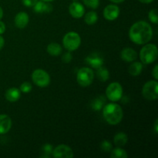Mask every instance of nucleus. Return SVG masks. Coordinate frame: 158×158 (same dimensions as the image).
I'll use <instances>...</instances> for the list:
<instances>
[{
  "label": "nucleus",
  "mask_w": 158,
  "mask_h": 158,
  "mask_svg": "<svg viewBox=\"0 0 158 158\" xmlns=\"http://www.w3.org/2000/svg\"><path fill=\"white\" fill-rule=\"evenodd\" d=\"M120 15V9L116 5H109L106 6L103 11V16L109 21H113L117 19Z\"/></svg>",
  "instance_id": "10"
},
{
  "label": "nucleus",
  "mask_w": 158,
  "mask_h": 158,
  "mask_svg": "<svg viewBox=\"0 0 158 158\" xmlns=\"http://www.w3.org/2000/svg\"><path fill=\"white\" fill-rule=\"evenodd\" d=\"M129 36L131 41L136 44H146L153 36L152 28L144 21L137 22L130 29Z\"/></svg>",
  "instance_id": "1"
},
{
  "label": "nucleus",
  "mask_w": 158,
  "mask_h": 158,
  "mask_svg": "<svg viewBox=\"0 0 158 158\" xmlns=\"http://www.w3.org/2000/svg\"><path fill=\"white\" fill-rule=\"evenodd\" d=\"M110 2H112L114 3H120V2H123L124 0H110Z\"/></svg>",
  "instance_id": "37"
},
{
  "label": "nucleus",
  "mask_w": 158,
  "mask_h": 158,
  "mask_svg": "<svg viewBox=\"0 0 158 158\" xmlns=\"http://www.w3.org/2000/svg\"><path fill=\"white\" fill-rule=\"evenodd\" d=\"M86 61L88 64L90 65L93 68H95V69H98L103 64V57L97 52H94L88 56L86 59Z\"/></svg>",
  "instance_id": "12"
},
{
  "label": "nucleus",
  "mask_w": 158,
  "mask_h": 158,
  "mask_svg": "<svg viewBox=\"0 0 158 158\" xmlns=\"http://www.w3.org/2000/svg\"><path fill=\"white\" fill-rule=\"evenodd\" d=\"M154 132L155 134H157L158 132V120H156L155 123H154Z\"/></svg>",
  "instance_id": "35"
},
{
  "label": "nucleus",
  "mask_w": 158,
  "mask_h": 158,
  "mask_svg": "<svg viewBox=\"0 0 158 158\" xmlns=\"http://www.w3.org/2000/svg\"><path fill=\"white\" fill-rule=\"evenodd\" d=\"M157 47L154 44H147L141 49L140 57L141 62L144 64H150L155 61L157 58Z\"/></svg>",
  "instance_id": "3"
},
{
  "label": "nucleus",
  "mask_w": 158,
  "mask_h": 158,
  "mask_svg": "<svg viewBox=\"0 0 158 158\" xmlns=\"http://www.w3.org/2000/svg\"><path fill=\"white\" fill-rule=\"evenodd\" d=\"M32 89V86L31 85V83H29V82H25L23 84L20 86V91L23 93H25V94H27V93H29Z\"/></svg>",
  "instance_id": "29"
},
{
  "label": "nucleus",
  "mask_w": 158,
  "mask_h": 158,
  "mask_svg": "<svg viewBox=\"0 0 158 158\" xmlns=\"http://www.w3.org/2000/svg\"><path fill=\"white\" fill-rule=\"evenodd\" d=\"M107 98L112 102H117L121 99L123 96V87L117 82L110 83L106 90Z\"/></svg>",
  "instance_id": "6"
},
{
  "label": "nucleus",
  "mask_w": 158,
  "mask_h": 158,
  "mask_svg": "<svg viewBox=\"0 0 158 158\" xmlns=\"http://www.w3.org/2000/svg\"><path fill=\"white\" fill-rule=\"evenodd\" d=\"M149 19L150 21L152 22L154 24H157L158 23V17H157V9H152V10L150 11L149 12Z\"/></svg>",
  "instance_id": "27"
},
{
  "label": "nucleus",
  "mask_w": 158,
  "mask_h": 158,
  "mask_svg": "<svg viewBox=\"0 0 158 158\" xmlns=\"http://www.w3.org/2000/svg\"><path fill=\"white\" fill-rule=\"evenodd\" d=\"M139 1H140V2H142V3H146V4H148V3L152 2L154 0H139Z\"/></svg>",
  "instance_id": "36"
},
{
  "label": "nucleus",
  "mask_w": 158,
  "mask_h": 158,
  "mask_svg": "<svg viewBox=\"0 0 158 158\" xmlns=\"http://www.w3.org/2000/svg\"><path fill=\"white\" fill-rule=\"evenodd\" d=\"M127 136L126 134H124V133L123 132L118 133V134H117L114 136V143H115L117 147L124 146V145L127 143Z\"/></svg>",
  "instance_id": "20"
},
{
  "label": "nucleus",
  "mask_w": 158,
  "mask_h": 158,
  "mask_svg": "<svg viewBox=\"0 0 158 158\" xmlns=\"http://www.w3.org/2000/svg\"><path fill=\"white\" fill-rule=\"evenodd\" d=\"M32 79L33 83L40 87H46L49 86L50 83L49 75L45 70L41 69H35L32 74Z\"/></svg>",
  "instance_id": "8"
},
{
  "label": "nucleus",
  "mask_w": 158,
  "mask_h": 158,
  "mask_svg": "<svg viewBox=\"0 0 158 158\" xmlns=\"http://www.w3.org/2000/svg\"><path fill=\"white\" fill-rule=\"evenodd\" d=\"M84 4L91 9H97L100 5V0H83Z\"/></svg>",
  "instance_id": "26"
},
{
  "label": "nucleus",
  "mask_w": 158,
  "mask_h": 158,
  "mask_svg": "<svg viewBox=\"0 0 158 158\" xmlns=\"http://www.w3.org/2000/svg\"><path fill=\"white\" fill-rule=\"evenodd\" d=\"M12 127V120L6 114L0 115V134L9 132Z\"/></svg>",
  "instance_id": "13"
},
{
  "label": "nucleus",
  "mask_w": 158,
  "mask_h": 158,
  "mask_svg": "<svg viewBox=\"0 0 158 158\" xmlns=\"http://www.w3.org/2000/svg\"><path fill=\"white\" fill-rule=\"evenodd\" d=\"M64 47L69 51H74L79 48L81 43L80 35L75 32H69L64 35L63 40Z\"/></svg>",
  "instance_id": "4"
},
{
  "label": "nucleus",
  "mask_w": 158,
  "mask_h": 158,
  "mask_svg": "<svg viewBox=\"0 0 158 158\" xmlns=\"http://www.w3.org/2000/svg\"><path fill=\"white\" fill-rule=\"evenodd\" d=\"M142 70H143V65H142V63H139V62H135V63H132L128 68V71H129L130 74L134 76V77L140 75L141 73Z\"/></svg>",
  "instance_id": "19"
},
{
  "label": "nucleus",
  "mask_w": 158,
  "mask_h": 158,
  "mask_svg": "<svg viewBox=\"0 0 158 158\" xmlns=\"http://www.w3.org/2000/svg\"><path fill=\"white\" fill-rule=\"evenodd\" d=\"M152 75H153V77H154V79L157 80L158 79V66H157V65H155L154 68L153 69Z\"/></svg>",
  "instance_id": "32"
},
{
  "label": "nucleus",
  "mask_w": 158,
  "mask_h": 158,
  "mask_svg": "<svg viewBox=\"0 0 158 158\" xmlns=\"http://www.w3.org/2000/svg\"><path fill=\"white\" fill-rule=\"evenodd\" d=\"M97 69H98L97 70V77H98L99 80L103 82L106 81L110 77L109 71L107 70V69L103 67V66H102L99 67Z\"/></svg>",
  "instance_id": "21"
},
{
  "label": "nucleus",
  "mask_w": 158,
  "mask_h": 158,
  "mask_svg": "<svg viewBox=\"0 0 158 158\" xmlns=\"http://www.w3.org/2000/svg\"><path fill=\"white\" fill-rule=\"evenodd\" d=\"M122 60L125 62H133L137 58V53L131 48H125L120 52Z\"/></svg>",
  "instance_id": "15"
},
{
  "label": "nucleus",
  "mask_w": 158,
  "mask_h": 158,
  "mask_svg": "<svg viewBox=\"0 0 158 158\" xmlns=\"http://www.w3.org/2000/svg\"><path fill=\"white\" fill-rule=\"evenodd\" d=\"M110 157L112 158H127L128 157L127 154L123 149L120 148H115L112 151L110 154Z\"/></svg>",
  "instance_id": "23"
},
{
  "label": "nucleus",
  "mask_w": 158,
  "mask_h": 158,
  "mask_svg": "<svg viewBox=\"0 0 158 158\" xmlns=\"http://www.w3.org/2000/svg\"><path fill=\"white\" fill-rule=\"evenodd\" d=\"M22 1H23L24 6H27V7H32L35 6L38 0H22Z\"/></svg>",
  "instance_id": "31"
},
{
  "label": "nucleus",
  "mask_w": 158,
  "mask_h": 158,
  "mask_svg": "<svg viewBox=\"0 0 158 158\" xmlns=\"http://www.w3.org/2000/svg\"><path fill=\"white\" fill-rule=\"evenodd\" d=\"M34 7V11L37 13L50 12L52 10V6L49 3H46L44 1H37Z\"/></svg>",
  "instance_id": "16"
},
{
  "label": "nucleus",
  "mask_w": 158,
  "mask_h": 158,
  "mask_svg": "<svg viewBox=\"0 0 158 158\" xmlns=\"http://www.w3.org/2000/svg\"><path fill=\"white\" fill-rule=\"evenodd\" d=\"M5 31H6V25L4 24V23L0 21V35L4 33Z\"/></svg>",
  "instance_id": "33"
},
{
  "label": "nucleus",
  "mask_w": 158,
  "mask_h": 158,
  "mask_svg": "<svg viewBox=\"0 0 158 158\" xmlns=\"http://www.w3.org/2000/svg\"><path fill=\"white\" fill-rule=\"evenodd\" d=\"M103 116L108 123L116 125L120 123L123 119V110L121 106L117 103H109L103 108Z\"/></svg>",
  "instance_id": "2"
},
{
  "label": "nucleus",
  "mask_w": 158,
  "mask_h": 158,
  "mask_svg": "<svg viewBox=\"0 0 158 158\" xmlns=\"http://www.w3.org/2000/svg\"><path fill=\"white\" fill-rule=\"evenodd\" d=\"M69 11L70 15L76 19L81 18L82 16H83L85 12V9L83 5L77 1L73 2L69 5Z\"/></svg>",
  "instance_id": "11"
},
{
  "label": "nucleus",
  "mask_w": 158,
  "mask_h": 158,
  "mask_svg": "<svg viewBox=\"0 0 158 158\" xmlns=\"http://www.w3.org/2000/svg\"><path fill=\"white\" fill-rule=\"evenodd\" d=\"M73 1H74V2H76V1H77V0H73Z\"/></svg>",
  "instance_id": "40"
},
{
  "label": "nucleus",
  "mask_w": 158,
  "mask_h": 158,
  "mask_svg": "<svg viewBox=\"0 0 158 158\" xmlns=\"http://www.w3.org/2000/svg\"><path fill=\"white\" fill-rule=\"evenodd\" d=\"M72 59H73V56L69 52H66V53L63 54V56H62V60H63V61L66 63H69V62L72 60Z\"/></svg>",
  "instance_id": "30"
},
{
  "label": "nucleus",
  "mask_w": 158,
  "mask_h": 158,
  "mask_svg": "<svg viewBox=\"0 0 158 158\" xmlns=\"http://www.w3.org/2000/svg\"><path fill=\"white\" fill-rule=\"evenodd\" d=\"M43 1H44V2H52V1H53V0H43Z\"/></svg>",
  "instance_id": "39"
},
{
  "label": "nucleus",
  "mask_w": 158,
  "mask_h": 158,
  "mask_svg": "<svg viewBox=\"0 0 158 158\" xmlns=\"http://www.w3.org/2000/svg\"><path fill=\"white\" fill-rule=\"evenodd\" d=\"M105 103V99L103 97H100L98 98L95 99L94 101L91 103V106H92V108L94 110H100L102 108V106H103Z\"/></svg>",
  "instance_id": "25"
},
{
  "label": "nucleus",
  "mask_w": 158,
  "mask_h": 158,
  "mask_svg": "<svg viewBox=\"0 0 158 158\" xmlns=\"http://www.w3.org/2000/svg\"><path fill=\"white\" fill-rule=\"evenodd\" d=\"M29 15L26 12H19L15 17V24L19 29H24L29 23Z\"/></svg>",
  "instance_id": "14"
},
{
  "label": "nucleus",
  "mask_w": 158,
  "mask_h": 158,
  "mask_svg": "<svg viewBox=\"0 0 158 158\" xmlns=\"http://www.w3.org/2000/svg\"><path fill=\"white\" fill-rule=\"evenodd\" d=\"M52 155L55 158H71L73 157V152L67 145L60 144L53 149Z\"/></svg>",
  "instance_id": "9"
},
{
  "label": "nucleus",
  "mask_w": 158,
  "mask_h": 158,
  "mask_svg": "<svg viewBox=\"0 0 158 158\" xmlns=\"http://www.w3.org/2000/svg\"><path fill=\"white\" fill-rule=\"evenodd\" d=\"M4 44H5L4 39H3L2 36H1V35H0V50H1V49H2V47H3V46H4Z\"/></svg>",
  "instance_id": "34"
},
{
  "label": "nucleus",
  "mask_w": 158,
  "mask_h": 158,
  "mask_svg": "<svg viewBox=\"0 0 158 158\" xmlns=\"http://www.w3.org/2000/svg\"><path fill=\"white\" fill-rule=\"evenodd\" d=\"M21 97V91L17 88L12 87L7 89L6 92V98L9 102H15Z\"/></svg>",
  "instance_id": "17"
},
{
  "label": "nucleus",
  "mask_w": 158,
  "mask_h": 158,
  "mask_svg": "<svg viewBox=\"0 0 158 158\" xmlns=\"http://www.w3.org/2000/svg\"><path fill=\"white\" fill-rule=\"evenodd\" d=\"M100 148H101L102 151L104 152H110L112 150V144L110 142L107 141V140H103L101 143Z\"/></svg>",
  "instance_id": "28"
},
{
  "label": "nucleus",
  "mask_w": 158,
  "mask_h": 158,
  "mask_svg": "<svg viewBox=\"0 0 158 158\" xmlns=\"http://www.w3.org/2000/svg\"><path fill=\"white\" fill-rule=\"evenodd\" d=\"M62 47L60 44L56 43H52L48 45L47 46V52L49 55L53 56H57L60 55L62 52Z\"/></svg>",
  "instance_id": "18"
},
{
  "label": "nucleus",
  "mask_w": 158,
  "mask_h": 158,
  "mask_svg": "<svg viewBox=\"0 0 158 158\" xmlns=\"http://www.w3.org/2000/svg\"><path fill=\"white\" fill-rule=\"evenodd\" d=\"M85 22L86 24L88 25H94L97 23V19H98V15H97V12L91 11V12H87L85 15Z\"/></svg>",
  "instance_id": "22"
},
{
  "label": "nucleus",
  "mask_w": 158,
  "mask_h": 158,
  "mask_svg": "<svg viewBox=\"0 0 158 158\" xmlns=\"http://www.w3.org/2000/svg\"><path fill=\"white\" fill-rule=\"evenodd\" d=\"M94 78V71L88 67H83L79 69L77 75V83L82 86H88L93 83Z\"/></svg>",
  "instance_id": "5"
},
{
  "label": "nucleus",
  "mask_w": 158,
  "mask_h": 158,
  "mask_svg": "<svg viewBox=\"0 0 158 158\" xmlns=\"http://www.w3.org/2000/svg\"><path fill=\"white\" fill-rule=\"evenodd\" d=\"M2 16H3V11H2V9L0 7V20H1V19L2 18Z\"/></svg>",
  "instance_id": "38"
},
{
  "label": "nucleus",
  "mask_w": 158,
  "mask_h": 158,
  "mask_svg": "<svg viewBox=\"0 0 158 158\" xmlns=\"http://www.w3.org/2000/svg\"><path fill=\"white\" fill-rule=\"evenodd\" d=\"M52 151H53V148H52V145L49 144V143H46L41 148V157H49L51 156V154H52Z\"/></svg>",
  "instance_id": "24"
},
{
  "label": "nucleus",
  "mask_w": 158,
  "mask_h": 158,
  "mask_svg": "<svg viewBox=\"0 0 158 158\" xmlns=\"http://www.w3.org/2000/svg\"><path fill=\"white\" fill-rule=\"evenodd\" d=\"M142 94L147 100H155L158 97V83L157 81L148 82L143 86L142 89Z\"/></svg>",
  "instance_id": "7"
}]
</instances>
